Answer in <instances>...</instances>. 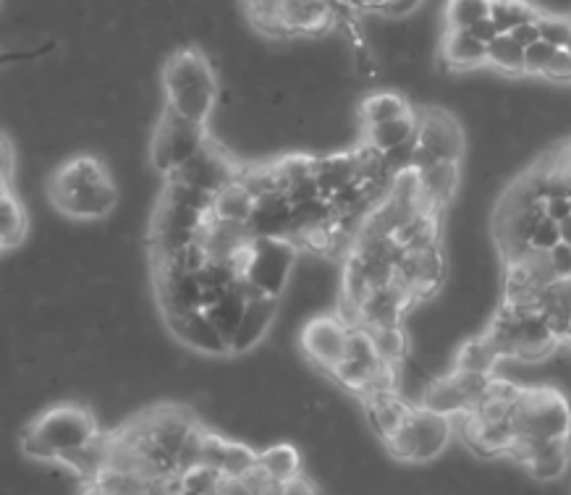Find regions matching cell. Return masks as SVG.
<instances>
[{"instance_id": "obj_1", "label": "cell", "mask_w": 571, "mask_h": 495, "mask_svg": "<svg viewBox=\"0 0 571 495\" xmlns=\"http://www.w3.org/2000/svg\"><path fill=\"white\" fill-rule=\"evenodd\" d=\"M48 197L71 220H103L116 210L118 189L108 165L95 155L63 160L48 181Z\"/></svg>"}, {"instance_id": "obj_2", "label": "cell", "mask_w": 571, "mask_h": 495, "mask_svg": "<svg viewBox=\"0 0 571 495\" xmlns=\"http://www.w3.org/2000/svg\"><path fill=\"white\" fill-rule=\"evenodd\" d=\"M100 433L97 417L84 401L45 406L21 433V454L37 464H56L69 451L82 448Z\"/></svg>"}, {"instance_id": "obj_3", "label": "cell", "mask_w": 571, "mask_h": 495, "mask_svg": "<svg viewBox=\"0 0 571 495\" xmlns=\"http://www.w3.org/2000/svg\"><path fill=\"white\" fill-rule=\"evenodd\" d=\"M163 103L181 116L202 121L213 116L221 84L215 76L213 63L200 48H176L163 63L160 74Z\"/></svg>"}, {"instance_id": "obj_4", "label": "cell", "mask_w": 571, "mask_h": 495, "mask_svg": "<svg viewBox=\"0 0 571 495\" xmlns=\"http://www.w3.org/2000/svg\"><path fill=\"white\" fill-rule=\"evenodd\" d=\"M454 435V420L446 414H438L422 404H414V409L406 414L386 440L388 454L404 464H430L446 451Z\"/></svg>"}, {"instance_id": "obj_5", "label": "cell", "mask_w": 571, "mask_h": 495, "mask_svg": "<svg viewBox=\"0 0 571 495\" xmlns=\"http://www.w3.org/2000/svg\"><path fill=\"white\" fill-rule=\"evenodd\" d=\"M511 425L516 435L532 440L571 438V404L551 385H522L511 406Z\"/></svg>"}, {"instance_id": "obj_6", "label": "cell", "mask_w": 571, "mask_h": 495, "mask_svg": "<svg viewBox=\"0 0 571 495\" xmlns=\"http://www.w3.org/2000/svg\"><path fill=\"white\" fill-rule=\"evenodd\" d=\"M207 137H210V131L202 121L181 116L163 103L158 121L150 131V147H147L150 165L160 176H171L179 165H184L205 145Z\"/></svg>"}, {"instance_id": "obj_7", "label": "cell", "mask_w": 571, "mask_h": 495, "mask_svg": "<svg viewBox=\"0 0 571 495\" xmlns=\"http://www.w3.org/2000/svg\"><path fill=\"white\" fill-rule=\"evenodd\" d=\"M296 247L289 239H252L241 275L262 294L281 296L294 273Z\"/></svg>"}, {"instance_id": "obj_8", "label": "cell", "mask_w": 571, "mask_h": 495, "mask_svg": "<svg viewBox=\"0 0 571 495\" xmlns=\"http://www.w3.org/2000/svg\"><path fill=\"white\" fill-rule=\"evenodd\" d=\"M349 333L351 325L341 315L312 317L299 330V349L307 357V362H312L323 375H328L344 357Z\"/></svg>"}, {"instance_id": "obj_9", "label": "cell", "mask_w": 571, "mask_h": 495, "mask_svg": "<svg viewBox=\"0 0 571 495\" xmlns=\"http://www.w3.org/2000/svg\"><path fill=\"white\" fill-rule=\"evenodd\" d=\"M168 325V333H171L176 341H181L184 346H189L192 351L202 354V357H234L231 354V346L221 338V333L215 330V325L210 323V317L205 315V310H189L181 312V315L163 317Z\"/></svg>"}, {"instance_id": "obj_10", "label": "cell", "mask_w": 571, "mask_h": 495, "mask_svg": "<svg viewBox=\"0 0 571 495\" xmlns=\"http://www.w3.org/2000/svg\"><path fill=\"white\" fill-rule=\"evenodd\" d=\"M276 315L278 296L260 294L255 299H249L247 307H244V315H241L239 328H236L234 341H231V354L241 357V354H247L255 346H260V341H265V336H268L273 323H276Z\"/></svg>"}, {"instance_id": "obj_11", "label": "cell", "mask_w": 571, "mask_h": 495, "mask_svg": "<svg viewBox=\"0 0 571 495\" xmlns=\"http://www.w3.org/2000/svg\"><path fill=\"white\" fill-rule=\"evenodd\" d=\"M441 63L448 71L488 69V45L475 40L467 29H443Z\"/></svg>"}, {"instance_id": "obj_12", "label": "cell", "mask_w": 571, "mask_h": 495, "mask_svg": "<svg viewBox=\"0 0 571 495\" xmlns=\"http://www.w3.org/2000/svg\"><path fill=\"white\" fill-rule=\"evenodd\" d=\"M417 110L406 113V116L391 118V121H380V124L362 126V145H367L370 150L380 152V155H388L393 150H401V147L412 145L414 134H417Z\"/></svg>"}, {"instance_id": "obj_13", "label": "cell", "mask_w": 571, "mask_h": 495, "mask_svg": "<svg viewBox=\"0 0 571 495\" xmlns=\"http://www.w3.org/2000/svg\"><path fill=\"white\" fill-rule=\"evenodd\" d=\"M247 296L241 294L239 286H236V278L231 286L221 291V294L215 296V302H210L205 307V315L210 317V323L215 325V330L221 333V338L231 346L236 336V328L241 323V315H244V307H247Z\"/></svg>"}, {"instance_id": "obj_14", "label": "cell", "mask_w": 571, "mask_h": 495, "mask_svg": "<svg viewBox=\"0 0 571 495\" xmlns=\"http://www.w3.org/2000/svg\"><path fill=\"white\" fill-rule=\"evenodd\" d=\"M252 205H255V194L249 192L239 179H234L213 194V218L247 226Z\"/></svg>"}, {"instance_id": "obj_15", "label": "cell", "mask_w": 571, "mask_h": 495, "mask_svg": "<svg viewBox=\"0 0 571 495\" xmlns=\"http://www.w3.org/2000/svg\"><path fill=\"white\" fill-rule=\"evenodd\" d=\"M0 239L6 252L21 247L27 239V213L16 200L11 186L0 189Z\"/></svg>"}, {"instance_id": "obj_16", "label": "cell", "mask_w": 571, "mask_h": 495, "mask_svg": "<svg viewBox=\"0 0 571 495\" xmlns=\"http://www.w3.org/2000/svg\"><path fill=\"white\" fill-rule=\"evenodd\" d=\"M412 110V103H409L401 92H372V95H367L365 100L359 103V121H362V126L380 124V121L406 116V113H412Z\"/></svg>"}, {"instance_id": "obj_17", "label": "cell", "mask_w": 571, "mask_h": 495, "mask_svg": "<svg viewBox=\"0 0 571 495\" xmlns=\"http://www.w3.org/2000/svg\"><path fill=\"white\" fill-rule=\"evenodd\" d=\"M257 461H260L262 469H265L278 485H283L286 480H291V477H296L299 472H304L302 454H299V448L291 446V443H273V446H265L262 451H257Z\"/></svg>"}, {"instance_id": "obj_18", "label": "cell", "mask_w": 571, "mask_h": 495, "mask_svg": "<svg viewBox=\"0 0 571 495\" xmlns=\"http://www.w3.org/2000/svg\"><path fill=\"white\" fill-rule=\"evenodd\" d=\"M501 357H498L496 346L485 333L477 338H469L467 344H461L459 354L454 359L451 370H464V372H480V375H493L498 367Z\"/></svg>"}, {"instance_id": "obj_19", "label": "cell", "mask_w": 571, "mask_h": 495, "mask_svg": "<svg viewBox=\"0 0 571 495\" xmlns=\"http://www.w3.org/2000/svg\"><path fill=\"white\" fill-rule=\"evenodd\" d=\"M540 16H543V8H537L530 0H493L490 3V21L496 24L498 35L511 32L527 21H540Z\"/></svg>"}, {"instance_id": "obj_20", "label": "cell", "mask_w": 571, "mask_h": 495, "mask_svg": "<svg viewBox=\"0 0 571 495\" xmlns=\"http://www.w3.org/2000/svg\"><path fill=\"white\" fill-rule=\"evenodd\" d=\"M488 69L506 76H519L524 71V48L509 32H501L488 42Z\"/></svg>"}, {"instance_id": "obj_21", "label": "cell", "mask_w": 571, "mask_h": 495, "mask_svg": "<svg viewBox=\"0 0 571 495\" xmlns=\"http://www.w3.org/2000/svg\"><path fill=\"white\" fill-rule=\"evenodd\" d=\"M493 0H446L443 6V29H467L475 21L490 16Z\"/></svg>"}, {"instance_id": "obj_22", "label": "cell", "mask_w": 571, "mask_h": 495, "mask_svg": "<svg viewBox=\"0 0 571 495\" xmlns=\"http://www.w3.org/2000/svg\"><path fill=\"white\" fill-rule=\"evenodd\" d=\"M179 477H181V493H218L226 475H223L221 469L197 464V467L181 472Z\"/></svg>"}, {"instance_id": "obj_23", "label": "cell", "mask_w": 571, "mask_h": 495, "mask_svg": "<svg viewBox=\"0 0 571 495\" xmlns=\"http://www.w3.org/2000/svg\"><path fill=\"white\" fill-rule=\"evenodd\" d=\"M257 464V448L249 446V443H241V440H228L226 448V459H223L221 472L226 477H244L249 469Z\"/></svg>"}, {"instance_id": "obj_24", "label": "cell", "mask_w": 571, "mask_h": 495, "mask_svg": "<svg viewBox=\"0 0 571 495\" xmlns=\"http://www.w3.org/2000/svg\"><path fill=\"white\" fill-rule=\"evenodd\" d=\"M537 27H540V37H543V40H548L551 45H556V48L571 50V16L543 11V16L537 21Z\"/></svg>"}, {"instance_id": "obj_25", "label": "cell", "mask_w": 571, "mask_h": 495, "mask_svg": "<svg viewBox=\"0 0 571 495\" xmlns=\"http://www.w3.org/2000/svg\"><path fill=\"white\" fill-rule=\"evenodd\" d=\"M556 45H551L548 40L543 37H537L532 45L524 48V71L522 74L527 76H543L545 69H548V63L553 61V55H556Z\"/></svg>"}, {"instance_id": "obj_26", "label": "cell", "mask_w": 571, "mask_h": 495, "mask_svg": "<svg viewBox=\"0 0 571 495\" xmlns=\"http://www.w3.org/2000/svg\"><path fill=\"white\" fill-rule=\"evenodd\" d=\"M558 241H561V223L548 215L537 220L535 228H532L530 234V249H540V252H548L551 247H556Z\"/></svg>"}, {"instance_id": "obj_27", "label": "cell", "mask_w": 571, "mask_h": 495, "mask_svg": "<svg viewBox=\"0 0 571 495\" xmlns=\"http://www.w3.org/2000/svg\"><path fill=\"white\" fill-rule=\"evenodd\" d=\"M545 79H551V82H571V50L558 48L556 55H553V61L548 63V69H545Z\"/></svg>"}, {"instance_id": "obj_28", "label": "cell", "mask_w": 571, "mask_h": 495, "mask_svg": "<svg viewBox=\"0 0 571 495\" xmlns=\"http://www.w3.org/2000/svg\"><path fill=\"white\" fill-rule=\"evenodd\" d=\"M548 260L556 273V278H569L571 275V247L566 241H558L556 247L548 249Z\"/></svg>"}, {"instance_id": "obj_29", "label": "cell", "mask_w": 571, "mask_h": 495, "mask_svg": "<svg viewBox=\"0 0 571 495\" xmlns=\"http://www.w3.org/2000/svg\"><path fill=\"white\" fill-rule=\"evenodd\" d=\"M543 210L548 218L553 220H566L571 215V197H564V194H553V197H545L543 200Z\"/></svg>"}, {"instance_id": "obj_30", "label": "cell", "mask_w": 571, "mask_h": 495, "mask_svg": "<svg viewBox=\"0 0 571 495\" xmlns=\"http://www.w3.org/2000/svg\"><path fill=\"white\" fill-rule=\"evenodd\" d=\"M509 35L514 37L522 48H527V45H532V42L540 37V27H537V21H527V24H519V27L511 29Z\"/></svg>"}, {"instance_id": "obj_31", "label": "cell", "mask_w": 571, "mask_h": 495, "mask_svg": "<svg viewBox=\"0 0 571 495\" xmlns=\"http://www.w3.org/2000/svg\"><path fill=\"white\" fill-rule=\"evenodd\" d=\"M467 32H469V35H472V37H475V40L485 42V45H488V42L498 35L496 24L490 21V16H485V19L475 21L472 27H467Z\"/></svg>"}, {"instance_id": "obj_32", "label": "cell", "mask_w": 571, "mask_h": 495, "mask_svg": "<svg viewBox=\"0 0 571 495\" xmlns=\"http://www.w3.org/2000/svg\"><path fill=\"white\" fill-rule=\"evenodd\" d=\"M561 241H566L571 247V215L566 220H561Z\"/></svg>"}, {"instance_id": "obj_33", "label": "cell", "mask_w": 571, "mask_h": 495, "mask_svg": "<svg viewBox=\"0 0 571 495\" xmlns=\"http://www.w3.org/2000/svg\"><path fill=\"white\" fill-rule=\"evenodd\" d=\"M3 252H6V249H3V239H0V255H3Z\"/></svg>"}, {"instance_id": "obj_34", "label": "cell", "mask_w": 571, "mask_h": 495, "mask_svg": "<svg viewBox=\"0 0 571 495\" xmlns=\"http://www.w3.org/2000/svg\"><path fill=\"white\" fill-rule=\"evenodd\" d=\"M566 344H569V346H571V338H569V341H566Z\"/></svg>"}, {"instance_id": "obj_35", "label": "cell", "mask_w": 571, "mask_h": 495, "mask_svg": "<svg viewBox=\"0 0 571 495\" xmlns=\"http://www.w3.org/2000/svg\"><path fill=\"white\" fill-rule=\"evenodd\" d=\"M569 281H571V275H569Z\"/></svg>"}]
</instances>
